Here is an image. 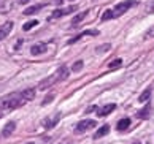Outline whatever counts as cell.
Instances as JSON below:
<instances>
[{"label":"cell","mask_w":154,"mask_h":144,"mask_svg":"<svg viewBox=\"0 0 154 144\" xmlns=\"http://www.w3.org/2000/svg\"><path fill=\"white\" fill-rule=\"evenodd\" d=\"M24 103H26V100L22 98L21 92L19 94H11V95L0 98V109H16V108L22 106Z\"/></svg>","instance_id":"1"},{"label":"cell","mask_w":154,"mask_h":144,"mask_svg":"<svg viewBox=\"0 0 154 144\" xmlns=\"http://www.w3.org/2000/svg\"><path fill=\"white\" fill-rule=\"evenodd\" d=\"M59 81H60L59 73L56 71L54 74H51V76H48V78L42 79V81H40V84H38V89H40V90H46L48 87H51V86H54L56 82H59Z\"/></svg>","instance_id":"2"},{"label":"cell","mask_w":154,"mask_h":144,"mask_svg":"<svg viewBox=\"0 0 154 144\" xmlns=\"http://www.w3.org/2000/svg\"><path fill=\"white\" fill-rule=\"evenodd\" d=\"M78 10V7L75 5V7H68V8H64V10H54L53 13H51L49 16H48V19L49 21H53V19H57V18H62V16H65V14H70V13H73V11H76Z\"/></svg>","instance_id":"3"},{"label":"cell","mask_w":154,"mask_h":144,"mask_svg":"<svg viewBox=\"0 0 154 144\" xmlns=\"http://www.w3.org/2000/svg\"><path fill=\"white\" fill-rule=\"evenodd\" d=\"M135 3H137V0H127V2H121V3H118L116 7H115L116 18H118V16H121L122 13H125V11H127L129 8H132Z\"/></svg>","instance_id":"4"},{"label":"cell","mask_w":154,"mask_h":144,"mask_svg":"<svg viewBox=\"0 0 154 144\" xmlns=\"http://www.w3.org/2000/svg\"><path fill=\"white\" fill-rule=\"evenodd\" d=\"M97 124L95 120H81V122H78L76 127H75V133H83V131H86L89 128H94Z\"/></svg>","instance_id":"5"},{"label":"cell","mask_w":154,"mask_h":144,"mask_svg":"<svg viewBox=\"0 0 154 144\" xmlns=\"http://www.w3.org/2000/svg\"><path fill=\"white\" fill-rule=\"evenodd\" d=\"M59 119H60V114L57 112V114H53V116H49V117H46V119H43L42 120V125L45 127V128H54L56 127V124L59 122Z\"/></svg>","instance_id":"6"},{"label":"cell","mask_w":154,"mask_h":144,"mask_svg":"<svg viewBox=\"0 0 154 144\" xmlns=\"http://www.w3.org/2000/svg\"><path fill=\"white\" fill-rule=\"evenodd\" d=\"M11 28H13V22L8 21V22H5V24L0 27V40H3V38H7L10 35V32H11Z\"/></svg>","instance_id":"7"},{"label":"cell","mask_w":154,"mask_h":144,"mask_svg":"<svg viewBox=\"0 0 154 144\" xmlns=\"http://www.w3.org/2000/svg\"><path fill=\"white\" fill-rule=\"evenodd\" d=\"M115 109H116V105L115 103H110V105H105L103 108H100L99 111H97V114H99L100 117H105L108 114H111V111H115Z\"/></svg>","instance_id":"8"},{"label":"cell","mask_w":154,"mask_h":144,"mask_svg":"<svg viewBox=\"0 0 154 144\" xmlns=\"http://www.w3.org/2000/svg\"><path fill=\"white\" fill-rule=\"evenodd\" d=\"M30 52H32V56H40V54L46 52V44H45V43L33 44L32 48H30Z\"/></svg>","instance_id":"9"},{"label":"cell","mask_w":154,"mask_h":144,"mask_svg":"<svg viewBox=\"0 0 154 144\" xmlns=\"http://www.w3.org/2000/svg\"><path fill=\"white\" fill-rule=\"evenodd\" d=\"M16 130V122H8L7 125L3 127V130H2V136L3 138H8V136H11V133Z\"/></svg>","instance_id":"10"},{"label":"cell","mask_w":154,"mask_h":144,"mask_svg":"<svg viewBox=\"0 0 154 144\" xmlns=\"http://www.w3.org/2000/svg\"><path fill=\"white\" fill-rule=\"evenodd\" d=\"M151 114V105H146L145 108H141L138 112H137V117L138 119H148Z\"/></svg>","instance_id":"11"},{"label":"cell","mask_w":154,"mask_h":144,"mask_svg":"<svg viewBox=\"0 0 154 144\" xmlns=\"http://www.w3.org/2000/svg\"><path fill=\"white\" fill-rule=\"evenodd\" d=\"M86 16H88V11H83V13L76 14L75 18H73V21H72V27H78V26L84 21V18H86Z\"/></svg>","instance_id":"12"},{"label":"cell","mask_w":154,"mask_h":144,"mask_svg":"<svg viewBox=\"0 0 154 144\" xmlns=\"http://www.w3.org/2000/svg\"><path fill=\"white\" fill-rule=\"evenodd\" d=\"M46 3H38V5H33V7H30V8H27V10H24V14L26 16H30V14H35V13H38L40 10H42L43 7Z\"/></svg>","instance_id":"13"},{"label":"cell","mask_w":154,"mask_h":144,"mask_svg":"<svg viewBox=\"0 0 154 144\" xmlns=\"http://www.w3.org/2000/svg\"><path fill=\"white\" fill-rule=\"evenodd\" d=\"M21 95H22V98H24L26 101H30V100L35 98V90L33 89H26V90L21 92Z\"/></svg>","instance_id":"14"},{"label":"cell","mask_w":154,"mask_h":144,"mask_svg":"<svg viewBox=\"0 0 154 144\" xmlns=\"http://www.w3.org/2000/svg\"><path fill=\"white\" fill-rule=\"evenodd\" d=\"M130 127V119L129 117H125V119H121L118 122V125H116V128L119 130V131H124V130H127Z\"/></svg>","instance_id":"15"},{"label":"cell","mask_w":154,"mask_h":144,"mask_svg":"<svg viewBox=\"0 0 154 144\" xmlns=\"http://www.w3.org/2000/svg\"><path fill=\"white\" fill-rule=\"evenodd\" d=\"M116 18V13H115V10H106L103 14H102V18H100V21L102 22H105V21H108V19H115Z\"/></svg>","instance_id":"16"},{"label":"cell","mask_w":154,"mask_h":144,"mask_svg":"<svg viewBox=\"0 0 154 144\" xmlns=\"http://www.w3.org/2000/svg\"><path fill=\"white\" fill-rule=\"evenodd\" d=\"M108 131H110V125H103V127H100L99 130H97V133H95V136L94 138H97V140H99V138H102V136H105Z\"/></svg>","instance_id":"17"},{"label":"cell","mask_w":154,"mask_h":144,"mask_svg":"<svg viewBox=\"0 0 154 144\" xmlns=\"http://www.w3.org/2000/svg\"><path fill=\"white\" fill-rule=\"evenodd\" d=\"M151 98V89H146L143 94H141L140 97H138V101H141V103H146L148 100Z\"/></svg>","instance_id":"18"},{"label":"cell","mask_w":154,"mask_h":144,"mask_svg":"<svg viewBox=\"0 0 154 144\" xmlns=\"http://www.w3.org/2000/svg\"><path fill=\"white\" fill-rule=\"evenodd\" d=\"M35 26H38V21L37 19H32V21H29V22H26L24 26H22V30H30V28H33Z\"/></svg>","instance_id":"19"},{"label":"cell","mask_w":154,"mask_h":144,"mask_svg":"<svg viewBox=\"0 0 154 144\" xmlns=\"http://www.w3.org/2000/svg\"><path fill=\"white\" fill-rule=\"evenodd\" d=\"M121 65H122V60H121V59H116V60H113V62L108 63V67H110L111 70H115V68H119Z\"/></svg>","instance_id":"20"},{"label":"cell","mask_w":154,"mask_h":144,"mask_svg":"<svg viewBox=\"0 0 154 144\" xmlns=\"http://www.w3.org/2000/svg\"><path fill=\"white\" fill-rule=\"evenodd\" d=\"M83 65H84V63H83V60H76L75 63H73V65H72V70L73 71H79V70H81V68H83Z\"/></svg>","instance_id":"21"},{"label":"cell","mask_w":154,"mask_h":144,"mask_svg":"<svg viewBox=\"0 0 154 144\" xmlns=\"http://www.w3.org/2000/svg\"><path fill=\"white\" fill-rule=\"evenodd\" d=\"M110 48H111V46L108 44V43H106V44H102V46H99V48L95 49V52H97V54H100V52H106V51H110Z\"/></svg>","instance_id":"22"},{"label":"cell","mask_w":154,"mask_h":144,"mask_svg":"<svg viewBox=\"0 0 154 144\" xmlns=\"http://www.w3.org/2000/svg\"><path fill=\"white\" fill-rule=\"evenodd\" d=\"M81 35L84 37V35H91V37H97V35H100V32L99 30H84Z\"/></svg>","instance_id":"23"},{"label":"cell","mask_w":154,"mask_h":144,"mask_svg":"<svg viewBox=\"0 0 154 144\" xmlns=\"http://www.w3.org/2000/svg\"><path fill=\"white\" fill-rule=\"evenodd\" d=\"M154 37V27L152 28H149V30L146 32V35H145V38H152Z\"/></svg>","instance_id":"24"},{"label":"cell","mask_w":154,"mask_h":144,"mask_svg":"<svg viewBox=\"0 0 154 144\" xmlns=\"http://www.w3.org/2000/svg\"><path fill=\"white\" fill-rule=\"evenodd\" d=\"M53 98H54V95H48V97H46V98H45V100H43V103H42V105H48V103H49V101H53Z\"/></svg>","instance_id":"25"},{"label":"cell","mask_w":154,"mask_h":144,"mask_svg":"<svg viewBox=\"0 0 154 144\" xmlns=\"http://www.w3.org/2000/svg\"><path fill=\"white\" fill-rule=\"evenodd\" d=\"M30 0H18V3H21V5H26V3H29Z\"/></svg>","instance_id":"26"},{"label":"cell","mask_w":154,"mask_h":144,"mask_svg":"<svg viewBox=\"0 0 154 144\" xmlns=\"http://www.w3.org/2000/svg\"><path fill=\"white\" fill-rule=\"evenodd\" d=\"M53 3H56V5H62V3H64V0H53Z\"/></svg>","instance_id":"27"},{"label":"cell","mask_w":154,"mask_h":144,"mask_svg":"<svg viewBox=\"0 0 154 144\" xmlns=\"http://www.w3.org/2000/svg\"><path fill=\"white\" fill-rule=\"evenodd\" d=\"M94 109H95V106H91V108H88V109H86V112H92Z\"/></svg>","instance_id":"28"},{"label":"cell","mask_w":154,"mask_h":144,"mask_svg":"<svg viewBox=\"0 0 154 144\" xmlns=\"http://www.w3.org/2000/svg\"><path fill=\"white\" fill-rule=\"evenodd\" d=\"M60 144H72L70 141H65V142H60Z\"/></svg>","instance_id":"29"},{"label":"cell","mask_w":154,"mask_h":144,"mask_svg":"<svg viewBox=\"0 0 154 144\" xmlns=\"http://www.w3.org/2000/svg\"><path fill=\"white\" fill-rule=\"evenodd\" d=\"M134 144H140V142H134Z\"/></svg>","instance_id":"30"},{"label":"cell","mask_w":154,"mask_h":144,"mask_svg":"<svg viewBox=\"0 0 154 144\" xmlns=\"http://www.w3.org/2000/svg\"><path fill=\"white\" fill-rule=\"evenodd\" d=\"M0 117H2V114H0Z\"/></svg>","instance_id":"31"},{"label":"cell","mask_w":154,"mask_h":144,"mask_svg":"<svg viewBox=\"0 0 154 144\" xmlns=\"http://www.w3.org/2000/svg\"><path fill=\"white\" fill-rule=\"evenodd\" d=\"M29 144H32V142H29Z\"/></svg>","instance_id":"32"},{"label":"cell","mask_w":154,"mask_h":144,"mask_svg":"<svg viewBox=\"0 0 154 144\" xmlns=\"http://www.w3.org/2000/svg\"><path fill=\"white\" fill-rule=\"evenodd\" d=\"M148 144H149V142H148Z\"/></svg>","instance_id":"33"}]
</instances>
